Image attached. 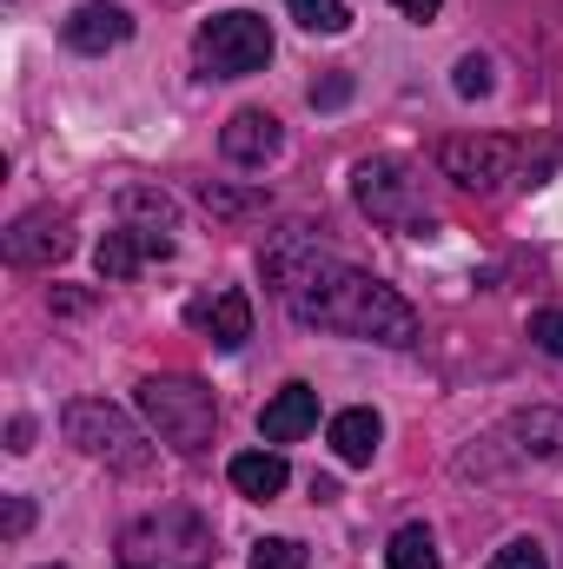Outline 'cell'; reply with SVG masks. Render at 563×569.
<instances>
[{"instance_id": "obj_1", "label": "cell", "mask_w": 563, "mask_h": 569, "mask_svg": "<svg viewBox=\"0 0 563 569\" xmlns=\"http://www.w3.org/2000/svg\"><path fill=\"white\" fill-rule=\"evenodd\" d=\"M259 272L305 331H338V338H365V345H392V351L418 345V311L385 279H372L352 259H338L332 246H318L305 226H285L259 252Z\"/></svg>"}, {"instance_id": "obj_2", "label": "cell", "mask_w": 563, "mask_h": 569, "mask_svg": "<svg viewBox=\"0 0 563 569\" xmlns=\"http://www.w3.org/2000/svg\"><path fill=\"white\" fill-rule=\"evenodd\" d=\"M213 557H219V537L186 503H159L120 530V569H206Z\"/></svg>"}, {"instance_id": "obj_3", "label": "cell", "mask_w": 563, "mask_h": 569, "mask_svg": "<svg viewBox=\"0 0 563 569\" xmlns=\"http://www.w3.org/2000/svg\"><path fill=\"white\" fill-rule=\"evenodd\" d=\"M140 418L152 425V437H159V443H172L179 457H199V450H213L219 398H213L199 378L159 371V378H140Z\"/></svg>"}, {"instance_id": "obj_4", "label": "cell", "mask_w": 563, "mask_h": 569, "mask_svg": "<svg viewBox=\"0 0 563 569\" xmlns=\"http://www.w3.org/2000/svg\"><path fill=\"white\" fill-rule=\"evenodd\" d=\"M352 199H358V212L378 219V226H398V232H412V239H437V212H431V199H424V179L405 159H392V152L358 159Z\"/></svg>"}, {"instance_id": "obj_5", "label": "cell", "mask_w": 563, "mask_h": 569, "mask_svg": "<svg viewBox=\"0 0 563 569\" xmlns=\"http://www.w3.org/2000/svg\"><path fill=\"white\" fill-rule=\"evenodd\" d=\"M60 430H67V443H73L80 457H93V463H107V470H127V477L152 470L146 430L134 425L120 405H107V398H73V405L60 411Z\"/></svg>"}, {"instance_id": "obj_6", "label": "cell", "mask_w": 563, "mask_h": 569, "mask_svg": "<svg viewBox=\"0 0 563 569\" xmlns=\"http://www.w3.org/2000/svg\"><path fill=\"white\" fill-rule=\"evenodd\" d=\"M544 463H563V411H511L504 425L491 430L457 470L471 477H497V470H544Z\"/></svg>"}, {"instance_id": "obj_7", "label": "cell", "mask_w": 563, "mask_h": 569, "mask_svg": "<svg viewBox=\"0 0 563 569\" xmlns=\"http://www.w3.org/2000/svg\"><path fill=\"white\" fill-rule=\"evenodd\" d=\"M192 60H199L206 80H246V73H259L273 60V20L266 13H246V7L213 13L192 33Z\"/></svg>"}, {"instance_id": "obj_8", "label": "cell", "mask_w": 563, "mask_h": 569, "mask_svg": "<svg viewBox=\"0 0 563 569\" xmlns=\"http://www.w3.org/2000/svg\"><path fill=\"white\" fill-rule=\"evenodd\" d=\"M437 172L451 179V186H464V192H497L504 179H517V159H524V146L504 140V133H451V140H437Z\"/></svg>"}, {"instance_id": "obj_9", "label": "cell", "mask_w": 563, "mask_h": 569, "mask_svg": "<svg viewBox=\"0 0 563 569\" xmlns=\"http://www.w3.org/2000/svg\"><path fill=\"white\" fill-rule=\"evenodd\" d=\"M0 252H7V266H20V272H47V266H60V259L73 252V219L53 212V206H33V212H20V219L7 226Z\"/></svg>"}, {"instance_id": "obj_10", "label": "cell", "mask_w": 563, "mask_h": 569, "mask_svg": "<svg viewBox=\"0 0 563 569\" xmlns=\"http://www.w3.org/2000/svg\"><path fill=\"white\" fill-rule=\"evenodd\" d=\"M60 40H67L73 53H113V47L134 40V13H127L120 0H87V7H73V13L60 20Z\"/></svg>"}, {"instance_id": "obj_11", "label": "cell", "mask_w": 563, "mask_h": 569, "mask_svg": "<svg viewBox=\"0 0 563 569\" xmlns=\"http://www.w3.org/2000/svg\"><path fill=\"white\" fill-rule=\"evenodd\" d=\"M186 325L206 331V345L239 351V345L253 338V298H246L239 284H226V291H213V298H192V305H186Z\"/></svg>"}, {"instance_id": "obj_12", "label": "cell", "mask_w": 563, "mask_h": 569, "mask_svg": "<svg viewBox=\"0 0 563 569\" xmlns=\"http://www.w3.org/2000/svg\"><path fill=\"white\" fill-rule=\"evenodd\" d=\"M285 146V127L266 113V107H239L233 120H226V133H219V152L233 159V166H246V172H259V166H273Z\"/></svg>"}, {"instance_id": "obj_13", "label": "cell", "mask_w": 563, "mask_h": 569, "mask_svg": "<svg viewBox=\"0 0 563 569\" xmlns=\"http://www.w3.org/2000/svg\"><path fill=\"white\" fill-rule=\"evenodd\" d=\"M146 259H172V232H140V226H120V232H107L100 239V279L107 284H127L140 272Z\"/></svg>"}, {"instance_id": "obj_14", "label": "cell", "mask_w": 563, "mask_h": 569, "mask_svg": "<svg viewBox=\"0 0 563 569\" xmlns=\"http://www.w3.org/2000/svg\"><path fill=\"white\" fill-rule=\"evenodd\" d=\"M378 443H385V418H378L372 405H352V411L332 418V450H338V463L365 470V463L378 457Z\"/></svg>"}, {"instance_id": "obj_15", "label": "cell", "mask_w": 563, "mask_h": 569, "mask_svg": "<svg viewBox=\"0 0 563 569\" xmlns=\"http://www.w3.org/2000/svg\"><path fill=\"white\" fill-rule=\"evenodd\" d=\"M318 425V391L312 385H285L279 398L259 411V430H266V443H298L305 430Z\"/></svg>"}, {"instance_id": "obj_16", "label": "cell", "mask_w": 563, "mask_h": 569, "mask_svg": "<svg viewBox=\"0 0 563 569\" xmlns=\"http://www.w3.org/2000/svg\"><path fill=\"white\" fill-rule=\"evenodd\" d=\"M226 477H233V490L253 497V503H273L285 483H292V470H285L279 450H239V457L226 463Z\"/></svg>"}, {"instance_id": "obj_17", "label": "cell", "mask_w": 563, "mask_h": 569, "mask_svg": "<svg viewBox=\"0 0 563 569\" xmlns=\"http://www.w3.org/2000/svg\"><path fill=\"white\" fill-rule=\"evenodd\" d=\"M120 219L127 226H140V232H172V219H179V206H172V192H159V186H120Z\"/></svg>"}, {"instance_id": "obj_18", "label": "cell", "mask_w": 563, "mask_h": 569, "mask_svg": "<svg viewBox=\"0 0 563 569\" xmlns=\"http://www.w3.org/2000/svg\"><path fill=\"white\" fill-rule=\"evenodd\" d=\"M385 569H444V557H437V537H431L424 523L392 530V543H385Z\"/></svg>"}, {"instance_id": "obj_19", "label": "cell", "mask_w": 563, "mask_h": 569, "mask_svg": "<svg viewBox=\"0 0 563 569\" xmlns=\"http://www.w3.org/2000/svg\"><path fill=\"white\" fill-rule=\"evenodd\" d=\"M199 206L213 212V219H266V192H239V186H219V179H206L199 186Z\"/></svg>"}, {"instance_id": "obj_20", "label": "cell", "mask_w": 563, "mask_h": 569, "mask_svg": "<svg viewBox=\"0 0 563 569\" xmlns=\"http://www.w3.org/2000/svg\"><path fill=\"white\" fill-rule=\"evenodd\" d=\"M285 13L305 33H345L352 27V0H285Z\"/></svg>"}, {"instance_id": "obj_21", "label": "cell", "mask_w": 563, "mask_h": 569, "mask_svg": "<svg viewBox=\"0 0 563 569\" xmlns=\"http://www.w3.org/2000/svg\"><path fill=\"white\" fill-rule=\"evenodd\" d=\"M451 87H457V100H484V93L497 87V67H491L484 53H464V60L451 67Z\"/></svg>"}, {"instance_id": "obj_22", "label": "cell", "mask_w": 563, "mask_h": 569, "mask_svg": "<svg viewBox=\"0 0 563 569\" xmlns=\"http://www.w3.org/2000/svg\"><path fill=\"white\" fill-rule=\"evenodd\" d=\"M491 569H551V557H544L537 537H511V543L491 557Z\"/></svg>"}, {"instance_id": "obj_23", "label": "cell", "mask_w": 563, "mask_h": 569, "mask_svg": "<svg viewBox=\"0 0 563 569\" xmlns=\"http://www.w3.org/2000/svg\"><path fill=\"white\" fill-rule=\"evenodd\" d=\"M253 569H305V543H292V537H266V543L253 550Z\"/></svg>"}, {"instance_id": "obj_24", "label": "cell", "mask_w": 563, "mask_h": 569, "mask_svg": "<svg viewBox=\"0 0 563 569\" xmlns=\"http://www.w3.org/2000/svg\"><path fill=\"white\" fill-rule=\"evenodd\" d=\"M531 345H537L544 358H563V305H551V311L531 318Z\"/></svg>"}, {"instance_id": "obj_25", "label": "cell", "mask_w": 563, "mask_h": 569, "mask_svg": "<svg viewBox=\"0 0 563 569\" xmlns=\"http://www.w3.org/2000/svg\"><path fill=\"white\" fill-rule=\"evenodd\" d=\"M352 100V73H325V80H312V107L318 113H332V107H345Z\"/></svg>"}, {"instance_id": "obj_26", "label": "cell", "mask_w": 563, "mask_h": 569, "mask_svg": "<svg viewBox=\"0 0 563 569\" xmlns=\"http://www.w3.org/2000/svg\"><path fill=\"white\" fill-rule=\"evenodd\" d=\"M33 530V503L27 497H7V537H27Z\"/></svg>"}, {"instance_id": "obj_27", "label": "cell", "mask_w": 563, "mask_h": 569, "mask_svg": "<svg viewBox=\"0 0 563 569\" xmlns=\"http://www.w3.org/2000/svg\"><path fill=\"white\" fill-rule=\"evenodd\" d=\"M7 450H13V457L33 450V418H13V425H7Z\"/></svg>"}, {"instance_id": "obj_28", "label": "cell", "mask_w": 563, "mask_h": 569, "mask_svg": "<svg viewBox=\"0 0 563 569\" xmlns=\"http://www.w3.org/2000/svg\"><path fill=\"white\" fill-rule=\"evenodd\" d=\"M392 7H398V13H412V20H437V7H444V0H392Z\"/></svg>"}, {"instance_id": "obj_29", "label": "cell", "mask_w": 563, "mask_h": 569, "mask_svg": "<svg viewBox=\"0 0 563 569\" xmlns=\"http://www.w3.org/2000/svg\"><path fill=\"white\" fill-rule=\"evenodd\" d=\"M47 569H67V563H47Z\"/></svg>"}]
</instances>
